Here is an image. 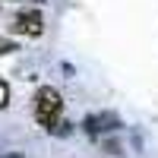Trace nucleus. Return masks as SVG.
I'll return each mask as SVG.
<instances>
[{
    "label": "nucleus",
    "instance_id": "obj_5",
    "mask_svg": "<svg viewBox=\"0 0 158 158\" xmlns=\"http://www.w3.org/2000/svg\"><path fill=\"white\" fill-rule=\"evenodd\" d=\"M70 130H73V127H70L67 120H60V123H57L54 130H51V133H57V136H70Z\"/></svg>",
    "mask_w": 158,
    "mask_h": 158
},
{
    "label": "nucleus",
    "instance_id": "obj_3",
    "mask_svg": "<svg viewBox=\"0 0 158 158\" xmlns=\"http://www.w3.org/2000/svg\"><path fill=\"white\" fill-rule=\"evenodd\" d=\"M123 123H120V117L117 114H89L85 120H82V130L89 136H98V133H114V130H120Z\"/></svg>",
    "mask_w": 158,
    "mask_h": 158
},
{
    "label": "nucleus",
    "instance_id": "obj_7",
    "mask_svg": "<svg viewBox=\"0 0 158 158\" xmlns=\"http://www.w3.org/2000/svg\"><path fill=\"white\" fill-rule=\"evenodd\" d=\"M0 158H25L22 152H10V155H0Z\"/></svg>",
    "mask_w": 158,
    "mask_h": 158
},
{
    "label": "nucleus",
    "instance_id": "obj_6",
    "mask_svg": "<svg viewBox=\"0 0 158 158\" xmlns=\"http://www.w3.org/2000/svg\"><path fill=\"white\" fill-rule=\"evenodd\" d=\"M10 51H16V44H13L10 38H0V57H3V54H10Z\"/></svg>",
    "mask_w": 158,
    "mask_h": 158
},
{
    "label": "nucleus",
    "instance_id": "obj_2",
    "mask_svg": "<svg viewBox=\"0 0 158 158\" xmlns=\"http://www.w3.org/2000/svg\"><path fill=\"white\" fill-rule=\"evenodd\" d=\"M16 35H32V38H38L44 32V19H41V13L38 10H22V13H16V19H13V25H10Z\"/></svg>",
    "mask_w": 158,
    "mask_h": 158
},
{
    "label": "nucleus",
    "instance_id": "obj_4",
    "mask_svg": "<svg viewBox=\"0 0 158 158\" xmlns=\"http://www.w3.org/2000/svg\"><path fill=\"white\" fill-rule=\"evenodd\" d=\"M6 104H10V85L0 82V108H6Z\"/></svg>",
    "mask_w": 158,
    "mask_h": 158
},
{
    "label": "nucleus",
    "instance_id": "obj_1",
    "mask_svg": "<svg viewBox=\"0 0 158 158\" xmlns=\"http://www.w3.org/2000/svg\"><path fill=\"white\" fill-rule=\"evenodd\" d=\"M60 111H63V98L57 89L41 85L35 92V120L41 123L44 130H54L60 123Z\"/></svg>",
    "mask_w": 158,
    "mask_h": 158
}]
</instances>
